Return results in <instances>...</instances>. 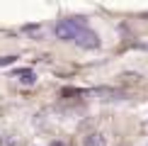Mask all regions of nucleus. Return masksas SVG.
Returning a JSON list of instances; mask_svg holds the SVG:
<instances>
[{"label": "nucleus", "mask_w": 148, "mask_h": 146, "mask_svg": "<svg viewBox=\"0 0 148 146\" xmlns=\"http://www.w3.org/2000/svg\"><path fill=\"white\" fill-rule=\"evenodd\" d=\"M88 27L85 24V17H66V20H58L56 27H53V34L58 36L61 41H75V36Z\"/></svg>", "instance_id": "nucleus-1"}, {"label": "nucleus", "mask_w": 148, "mask_h": 146, "mask_svg": "<svg viewBox=\"0 0 148 146\" xmlns=\"http://www.w3.org/2000/svg\"><path fill=\"white\" fill-rule=\"evenodd\" d=\"M75 44H78L80 49H88V51H92V49H100L102 41H100V36H97V32H92V29L85 27L83 32L75 36Z\"/></svg>", "instance_id": "nucleus-2"}, {"label": "nucleus", "mask_w": 148, "mask_h": 146, "mask_svg": "<svg viewBox=\"0 0 148 146\" xmlns=\"http://www.w3.org/2000/svg\"><path fill=\"white\" fill-rule=\"evenodd\" d=\"M85 95H100L102 100H121L124 90H119V88H92V90H85Z\"/></svg>", "instance_id": "nucleus-3"}, {"label": "nucleus", "mask_w": 148, "mask_h": 146, "mask_svg": "<svg viewBox=\"0 0 148 146\" xmlns=\"http://www.w3.org/2000/svg\"><path fill=\"white\" fill-rule=\"evenodd\" d=\"M83 146H107V136L102 132H90L83 139Z\"/></svg>", "instance_id": "nucleus-4"}, {"label": "nucleus", "mask_w": 148, "mask_h": 146, "mask_svg": "<svg viewBox=\"0 0 148 146\" xmlns=\"http://www.w3.org/2000/svg\"><path fill=\"white\" fill-rule=\"evenodd\" d=\"M15 76L20 78V83H24V85H34V83H36V73H34V71H29V68H20V71H15Z\"/></svg>", "instance_id": "nucleus-5"}, {"label": "nucleus", "mask_w": 148, "mask_h": 146, "mask_svg": "<svg viewBox=\"0 0 148 146\" xmlns=\"http://www.w3.org/2000/svg\"><path fill=\"white\" fill-rule=\"evenodd\" d=\"M0 146H15V139H10V136H0Z\"/></svg>", "instance_id": "nucleus-6"}, {"label": "nucleus", "mask_w": 148, "mask_h": 146, "mask_svg": "<svg viewBox=\"0 0 148 146\" xmlns=\"http://www.w3.org/2000/svg\"><path fill=\"white\" fill-rule=\"evenodd\" d=\"M15 59H17V56H0V66H10Z\"/></svg>", "instance_id": "nucleus-7"}, {"label": "nucleus", "mask_w": 148, "mask_h": 146, "mask_svg": "<svg viewBox=\"0 0 148 146\" xmlns=\"http://www.w3.org/2000/svg\"><path fill=\"white\" fill-rule=\"evenodd\" d=\"M49 146H66V144H63V141H51Z\"/></svg>", "instance_id": "nucleus-8"}]
</instances>
